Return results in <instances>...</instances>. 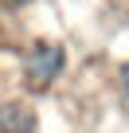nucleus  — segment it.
Returning a JSON list of instances; mask_svg holds the SVG:
<instances>
[{
	"label": "nucleus",
	"mask_w": 129,
	"mask_h": 133,
	"mask_svg": "<svg viewBox=\"0 0 129 133\" xmlns=\"http://www.w3.org/2000/svg\"><path fill=\"white\" fill-rule=\"evenodd\" d=\"M63 63H67V55H63L59 43H35V47L28 51V78H31L35 86H47L51 78H59Z\"/></svg>",
	"instance_id": "obj_1"
},
{
	"label": "nucleus",
	"mask_w": 129,
	"mask_h": 133,
	"mask_svg": "<svg viewBox=\"0 0 129 133\" xmlns=\"http://www.w3.org/2000/svg\"><path fill=\"white\" fill-rule=\"evenodd\" d=\"M35 117L28 106H0V133H31Z\"/></svg>",
	"instance_id": "obj_2"
},
{
	"label": "nucleus",
	"mask_w": 129,
	"mask_h": 133,
	"mask_svg": "<svg viewBox=\"0 0 129 133\" xmlns=\"http://www.w3.org/2000/svg\"><path fill=\"white\" fill-rule=\"evenodd\" d=\"M121 82H125V90H129V63L121 66Z\"/></svg>",
	"instance_id": "obj_3"
}]
</instances>
